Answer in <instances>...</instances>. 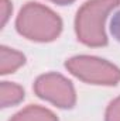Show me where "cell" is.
<instances>
[{
    "instance_id": "6da1fadb",
    "label": "cell",
    "mask_w": 120,
    "mask_h": 121,
    "mask_svg": "<svg viewBox=\"0 0 120 121\" xmlns=\"http://www.w3.org/2000/svg\"><path fill=\"white\" fill-rule=\"evenodd\" d=\"M119 4V0H89L78 11L75 28L79 41L89 47L106 45L105 21L107 14Z\"/></svg>"
},
{
    "instance_id": "7a4b0ae2",
    "label": "cell",
    "mask_w": 120,
    "mask_h": 121,
    "mask_svg": "<svg viewBox=\"0 0 120 121\" xmlns=\"http://www.w3.org/2000/svg\"><path fill=\"white\" fill-rule=\"evenodd\" d=\"M16 26L17 31L26 38L41 42L55 39L62 28L60 17L38 3H27L21 9Z\"/></svg>"
},
{
    "instance_id": "3957f363",
    "label": "cell",
    "mask_w": 120,
    "mask_h": 121,
    "mask_svg": "<svg viewBox=\"0 0 120 121\" xmlns=\"http://www.w3.org/2000/svg\"><path fill=\"white\" fill-rule=\"evenodd\" d=\"M66 69L83 82L93 85H116L120 69L113 63L95 56H75L66 62Z\"/></svg>"
},
{
    "instance_id": "277c9868",
    "label": "cell",
    "mask_w": 120,
    "mask_h": 121,
    "mask_svg": "<svg viewBox=\"0 0 120 121\" xmlns=\"http://www.w3.org/2000/svg\"><path fill=\"white\" fill-rule=\"evenodd\" d=\"M35 93L52 104L69 108L75 104V90L69 80L58 73H47L37 79L34 85Z\"/></svg>"
},
{
    "instance_id": "5b68a950",
    "label": "cell",
    "mask_w": 120,
    "mask_h": 121,
    "mask_svg": "<svg viewBox=\"0 0 120 121\" xmlns=\"http://www.w3.org/2000/svg\"><path fill=\"white\" fill-rule=\"evenodd\" d=\"M10 121H58L55 114L47 108L38 107V106H30L20 113H17Z\"/></svg>"
},
{
    "instance_id": "8992f818",
    "label": "cell",
    "mask_w": 120,
    "mask_h": 121,
    "mask_svg": "<svg viewBox=\"0 0 120 121\" xmlns=\"http://www.w3.org/2000/svg\"><path fill=\"white\" fill-rule=\"evenodd\" d=\"M23 63H24V55L23 54H20L11 48L1 47V60H0V73L1 75L13 73Z\"/></svg>"
},
{
    "instance_id": "52a82bcc",
    "label": "cell",
    "mask_w": 120,
    "mask_h": 121,
    "mask_svg": "<svg viewBox=\"0 0 120 121\" xmlns=\"http://www.w3.org/2000/svg\"><path fill=\"white\" fill-rule=\"evenodd\" d=\"M0 91H1V107L17 104L24 99V90L18 85L10 83V82H3Z\"/></svg>"
},
{
    "instance_id": "ba28073f",
    "label": "cell",
    "mask_w": 120,
    "mask_h": 121,
    "mask_svg": "<svg viewBox=\"0 0 120 121\" xmlns=\"http://www.w3.org/2000/svg\"><path fill=\"white\" fill-rule=\"evenodd\" d=\"M106 121H120V97L109 104L106 110Z\"/></svg>"
},
{
    "instance_id": "9c48e42d",
    "label": "cell",
    "mask_w": 120,
    "mask_h": 121,
    "mask_svg": "<svg viewBox=\"0 0 120 121\" xmlns=\"http://www.w3.org/2000/svg\"><path fill=\"white\" fill-rule=\"evenodd\" d=\"M0 11H1V26H4L11 14V4L9 0H0Z\"/></svg>"
},
{
    "instance_id": "30bf717a",
    "label": "cell",
    "mask_w": 120,
    "mask_h": 121,
    "mask_svg": "<svg viewBox=\"0 0 120 121\" xmlns=\"http://www.w3.org/2000/svg\"><path fill=\"white\" fill-rule=\"evenodd\" d=\"M110 30H112V34L120 41V11L115 14V17H113V20H112V27H110Z\"/></svg>"
},
{
    "instance_id": "8fae6325",
    "label": "cell",
    "mask_w": 120,
    "mask_h": 121,
    "mask_svg": "<svg viewBox=\"0 0 120 121\" xmlns=\"http://www.w3.org/2000/svg\"><path fill=\"white\" fill-rule=\"evenodd\" d=\"M51 1H55V3H58V4H66V3H71V1H74V0H51Z\"/></svg>"
}]
</instances>
